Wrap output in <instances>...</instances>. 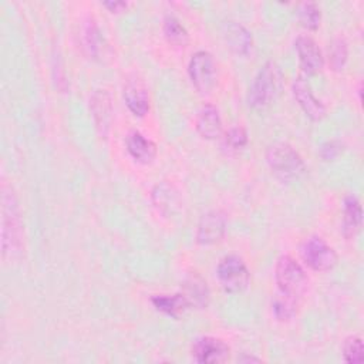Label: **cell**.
<instances>
[{"label": "cell", "instance_id": "30bf717a", "mask_svg": "<svg viewBox=\"0 0 364 364\" xmlns=\"http://www.w3.org/2000/svg\"><path fill=\"white\" fill-rule=\"evenodd\" d=\"M296 50L300 60V67L304 73L313 75L321 71L324 65V57L317 43L309 36H299L296 38Z\"/></svg>", "mask_w": 364, "mask_h": 364}, {"label": "cell", "instance_id": "ba28073f", "mask_svg": "<svg viewBox=\"0 0 364 364\" xmlns=\"http://www.w3.org/2000/svg\"><path fill=\"white\" fill-rule=\"evenodd\" d=\"M192 355L198 363L219 364L229 358V347L220 338L200 337L193 343Z\"/></svg>", "mask_w": 364, "mask_h": 364}, {"label": "cell", "instance_id": "6da1fadb", "mask_svg": "<svg viewBox=\"0 0 364 364\" xmlns=\"http://www.w3.org/2000/svg\"><path fill=\"white\" fill-rule=\"evenodd\" d=\"M267 164L272 172L286 182L300 179L306 172V165L299 152L286 142H274L269 146Z\"/></svg>", "mask_w": 364, "mask_h": 364}, {"label": "cell", "instance_id": "44dd1931", "mask_svg": "<svg viewBox=\"0 0 364 364\" xmlns=\"http://www.w3.org/2000/svg\"><path fill=\"white\" fill-rule=\"evenodd\" d=\"M164 33L165 37L168 38L169 43L175 46H185L188 43V31L182 26V23L173 17V16H166L164 20Z\"/></svg>", "mask_w": 364, "mask_h": 364}, {"label": "cell", "instance_id": "7a4b0ae2", "mask_svg": "<svg viewBox=\"0 0 364 364\" xmlns=\"http://www.w3.org/2000/svg\"><path fill=\"white\" fill-rule=\"evenodd\" d=\"M274 279L282 296L299 300L307 289V274L303 267L290 256H280L274 267Z\"/></svg>", "mask_w": 364, "mask_h": 364}, {"label": "cell", "instance_id": "9a60e30c", "mask_svg": "<svg viewBox=\"0 0 364 364\" xmlns=\"http://www.w3.org/2000/svg\"><path fill=\"white\" fill-rule=\"evenodd\" d=\"M127 149L129 155L141 164H149L156 156V145L139 132H132L128 135Z\"/></svg>", "mask_w": 364, "mask_h": 364}, {"label": "cell", "instance_id": "4316f807", "mask_svg": "<svg viewBox=\"0 0 364 364\" xmlns=\"http://www.w3.org/2000/svg\"><path fill=\"white\" fill-rule=\"evenodd\" d=\"M225 142L232 149H239L247 144V134L242 127H233L228 131Z\"/></svg>", "mask_w": 364, "mask_h": 364}, {"label": "cell", "instance_id": "484cf974", "mask_svg": "<svg viewBox=\"0 0 364 364\" xmlns=\"http://www.w3.org/2000/svg\"><path fill=\"white\" fill-rule=\"evenodd\" d=\"M154 199L158 208L161 209H171L173 205H176L175 195L171 193V188L168 185H158L156 189L154 191Z\"/></svg>", "mask_w": 364, "mask_h": 364}, {"label": "cell", "instance_id": "8fae6325", "mask_svg": "<svg viewBox=\"0 0 364 364\" xmlns=\"http://www.w3.org/2000/svg\"><path fill=\"white\" fill-rule=\"evenodd\" d=\"M293 95L310 119L320 121L321 118H324L326 107L318 98L314 97L310 84L304 78L299 77L293 82Z\"/></svg>", "mask_w": 364, "mask_h": 364}, {"label": "cell", "instance_id": "7c38bea8", "mask_svg": "<svg viewBox=\"0 0 364 364\" xmlns=\"http://www.w3.org/2000/svg\"><path fill=\"white\" fill-rule=\"evenodd\" d=\"M223 37L228 47L239 55H246L252 48V34L236 21L225 23Z\"/></svg>", "mask_w": 364, "mask_h": 364}, {"label": "cell", "instance_id": "5bb4252c", "mask_svg": "<svg viewBox=\"0 0 364 364\" xmlns=\"http://www.w3.org/2000/svg\"><path fill=\"white\" fill-rule=\"evenodd\" d=\"M363 223V209L360 200L354 195H348L343 202V233L353 237L358 233Z\"/></svg>", "mask_w": 364, "mask_h": 364}, {"label": "cell", "instance_id": "277c9868", "mask_svg": "<svg viewBox=\"0 0 364 364\" xmlns=\"http://www.w3.org/2000/svg\"><path fill=\"white\" fill-rule=\"evenodd\" d=\"M216 277L225 291L239 293L247 287L250 273L242 257L236 255H229L218 263Z\"/></svg>", "mask_w": 364, "mask_h": 364}, {"label": "cell", "instance_id": "ffe728a7", "mask_svg": "<svg viewBox=\"0 0 364 364\" xmlns=\"http://www.w3.org/2000/svg\"><path fill=\"white\" fill-rule=\"evenodd\" d=\"M297 307H299V300H294L282 294H277L272 303L273 314L279 321L291 320L297 313Z\"/></svg>", "mask_w": 364, "mask_h": 364}, {"label": "cell", "instance_id": "f1b7e54d", "mask_svg": "<svg viewBox=\"0 0 364 364\" xmlns=\"http://www.w3.org/2000/svg\"><path fill=\"white\" fill-rule=\"evenodd\" d=\"M104 6L108 7L114 13V11H121L122 9H125L127 3L125 1H105Z\"/></svg>", "mask_w": 364, "mask_h": 364}, {"label": "cell", "instance_id": "7402d4cb", "mask_svg": "<svg viewBox=\"0 0 364 364\" xmlns=\"http://www.w3.org/2000/svg\"><path fill=\"white\" fill-rule=\"evenodd\" d=\"M297 17H299V21L301 23L303 27H306L309 30H317L318 26H320L321 13H320V9L316 3L304 1L299 6Z\"/></svg>", "mask_w": 364, "mask_h": 364}, {"label": "cell", "instance_id": "cb8c5ba5", "mask_svg": "<svg viewBox=\"0 0 364 364\" xmlns=\"http://www.w3.org/2000/svg\"><path fill=\"white\" fill-rule=\"evenodd\" d=\"M343 355H344V360L350 364L363 363V360H364V346H363L361 338L357 337V336L348 337L344 341V346H343Z\"/></svg>", "mask_w": 364, "mask_h": 364}, {"label": "cell", "instance_id": "9c48e42d", "mask_svg": "<svg viewBox=\"0 0 364 364\" xmlns=\"http://www.w3.org/2000/svg\"><path fill=\"white\" fill-rule=\"evenodd\" d=\"M226 229V219L222 212L210 210L205 213L198 225L196 240L199 245L209 246L222 240Z\"/></svg>", "mask_w": 364, "mask_h": 364}, {"label": "cell", "instance_id": "e0dca14e", "mask_svg": "<svg viewBox=\"0 0 364 364\" xmlns=\"http://www.w3.org/2000/svg\"><path fill=\"white\" fill-rule=\"evenodd\" d=\"M182 294L188 300L189 306H195V307H199V309H203V307L208 306L209 289L206 286V282L198 274H191L185 280Z\"/></svg>", "mask_w": 364, "mask_h": 364}, {"label": "cell", "instance_id": "4fadbf2b", "mask_svg": "<svg viewBox=\"0 0 364 364\" xmlns=\"http://www.w3.org/2000/svg\"><path fill=\"white\" fill-rule=\"evenodd\" d=\"M124 100L134 115L144 117L149 109L146 88L139 80H129L124 87Z\"/></svg>", "mask_w": 364, "mask_h": 364}, {"label": "cell", "instance_id": "d6986e66", "mask_svg": "<svg viewBox=\"0 0 364 364\" xmlns=\"http://www.w3.org/2000/svg\"><path fill=\"white\" fill-rule=\"evenodd\" d=\"M154 307L171 317L178 318L181 314L185 313V310L189 307L188 300L185 299V296L182 293L179 294H161V296H154L151 299Z\"/></svg>", "mask_w": 364, "mask_h": 364}, {"label": "cell", "instance_id": "2e32d148", "mask_svg": "<svg viewBox=\"0 0 364 364\" xmlns=\"http://www.w3.org/2000/svg\"><path fill=\"white\" fill-rule=\"evenodd\" d=\"M198 132L206 139H215L222 132V121L218 109L213 105H205L196 119Z\"/></svg>", "mask_w": 364, "mask_h": 364}, {"label": "cell", "instance_id": "ac0fdd59", "mask_svg": "<svg viewBox=\"0 0 364 364\" xmlns=\"http://www.w3.org/2000/svg\"><path fill=\"white\" fill-rule=\"evenodd\" d=\"M92 114L95 118L97 127L101 129L102 134L107 132L109 122H111V101L109 95L104 90H98L91 98Z\"/></svg>", "mask_w": 364, "mask_h": 364}, {"label": "cell", "instance_id": "8992f818", "mask_svg": "<svg viewBox=\"0 0 364 364\" xmlns=\"http://www.w3.org/2000/svg\"><path fill=\"white\" fill-rule=\"evenodd\" d=\"M188 73L192 84L202 94L212 91L216 84V64L212 54L208 51H196L191 57Z\"/></svg>", "mask_w": 364, "mask_h": 364}, {"label": "cell", "instance_id": "3957f363", "mask_svg": "<svg viewBox=\"0 0 364 364\" xmlns=\"http://www.w3.org/2000/svg\"><path fill=\"white\" fill-rule=\"evenodd\" d=\"M280 80L282 77L277 65L272 61H267L259 70L249 88V105L253 108H263L269 105L280 90Z\"/></svg>", "mask_w": 364, "mask_h": 364}, {"label": "cell", "instance_id": "5b68a950", "mask_svg": "<svg viewBox=\"0 0 364 364\" xmlns=\"http://www.w3.org/2000/svg\"><path fill=\"white\" fill-rule=\"evenodd\" d=\"M3 203V255L6 256L7 252L14 253L18 252L21 243V223H20V213L17 208L16 198L11 193L3 189L1 196Z\"/></svg>", "mask_w": 364, "mask_h": 364}, {"label": "cell", "instance_id": "d4e9b609", "mask_svg": "<svg viewBox=\"0 0 364 364\" xmlns=\"http://www.w3.org/2000/svg\"><path fill=\"white\" fill-rule=\"evenodd\" d=\"M84 44H85V48L88 50L90 55L97 58L100 51H101V36H100V30H98V27L95 26L94 21H90L85 26Z\"/></svg>", "mask_w": 364, "mask_h": 364}, {"label": "cell", "instance_id": "603a6c76", "mask_svg": "<svg viewBox=\"0 0 364 364\" xmlns=\"http://www.w3.org/2000/svg\"><path fill=\"white\" fill-rule=\"evenodd\" d=\"M348 58V48L347 43L343 38H334L328 47V63L330 67L336 71L343 70Z\"/></svg>", "mask_w": 364, "mask_h": 364}, {"label": "cell", "instance_id": "83f0119b", "mask_svg": "<svg viewBox=\"0 0 364 364\" xmlns=\"http://www.w3.org/2000/svg\"><path fill=\"white\" fill-rule=\"evenodd\" d=\"M343 151V144L338 141H327L320 146V156L324 161H333L336 159Z\"/></svg>", "mask_w": 364, "mask_h": 364}, {"label": "cell", "instance_id": "52a82bcc", "mask_svg": "<svg viewBox=\"0 0 364 364\" xmlns=\"http://www.w3.org/2000/svg\"><path fill=\"white\" fill-rule=\"evenodd\" d=\"M301 259L316 272H327L337 263L336 250L321 237L311 236L301 246Z\"/></svg>", "mask_w": 364, "mask_h": 364}]
</instances>
